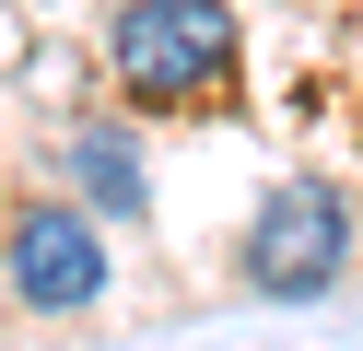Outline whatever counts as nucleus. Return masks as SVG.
Segmentation results:
<instances>
[{
  "label": "nucleus",
  "instance_id": "obj_1",
  "mask_svg": "<svg viewBox=\"0 0 363 351\" xmlns=\"http://www.w3.org/2000/svg\"><path fill=\"white\" fill-rule=\"evenodd\" d=\"M106 59L141 106H199V94L235 82V12L223 0H129Z\"/></svg>",
  "mask_w": 363,
  "mask_h": 351
},
{
  "label": "nucleus",
  "instance_id": "obj_2",
  "mask_svg": "<svg viewBox=\"0 0 363 351\" xmlns=\"http://www.w3.org/2000/svg\"><path fill=\"white\" fill-rule=\"evenodd\" d=\"M340 257H352V199L328 176H281L258 199V223H246V281L293 304V293H328Z\"/></svg>",
  "mask_w": 363,
  "mask_h": 351
},
{
  "label": "nucleus",
  "instance_id": "obj_3",
  "mask_svg": "<svg viewBox=\"0 0 363 351\" xmlns=\"http://www.w3.org/2000/svg\"><path fill=\"white\" fill-rule=\"evenodd\" d=\"M12 293L35 316H71V304L106 293V246H94V211H24L12 223Z\"/></svg>",
  "mask_w": 363,
  "mask_h": 351
},
{
  "label": "nucleus",
  "instance_id": "obj_4",
  "mask_svg": "<svg viewBox=\"0 0 363 351\" xmlns=\"http://www.w3.org/2000/svg\"><path fill=\"white\" fill-rule=\"evenodd\" d=\"M71 176H82L94 211H141V164H129L118 129H82V140H71Z\"/></svg>",
  "mask_w": 363,
  "mask_h": 351
}]
</instances>
